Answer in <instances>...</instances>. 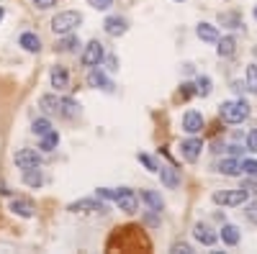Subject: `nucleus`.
<instances>
[{
  "label": "nucleus",
  "instance_id": "f257e3e1",
  "mask_svg": "<svg viewBox=\"0 0 257 254\" xmlns=\"http://www.w3.org/2000/svg\"><path fill=\"white\" fill-rule=\"evenodd\" d=\"M219 116L226 121V123H242L249 118V103L247 100H224L221 108H219Z\"/></svg>",
  "mask_w": 257,
  "mask_h": 254
},
{
  "label": "nucleus",
  "instance_id": "f03ea898",
  "mask_svg": "<svg viewBox=\"0 0 257 254\" xmlns=\"http://www.w3.org/2000/svg\"><path fill=\"white\" fill-rule=\"evenodd\" d=\"M80 24H82V16L77 11H62L52 18V31L57 36H64V34H72Z\"/></svg>",
  "mask_w": 257,
  "mask_h": 254
},
{
  "label": "nucleus",
  "instance_id": "7ed1b4c3",
  "mask_svg": "<svg viewBox=\"0 0 257 254\" xmlns=\"http://www.w3.org/2000/svg\"><path fill=\"white\" fill-rule=\"evenodd\" d=\"M111 200L118 205V210H123V213H137V210H139V198L134 195L132 187H118V190H113Z\"/></svg>",
  "mask_w": 257,
  "mask_h": 254
},
{
  "label": "nucleus",
  "instance_id": "20e7f679",
  "mask_svg": "<svg viewBox=\"0 0 257 254\" xmlns=\"http://www.w3.org/2000/svg\"><path fill=\"white\" fill-rule=\"evenodd\" d=\"M103 59H105V49H103L100 41H90V44H85L82 57H80L82 67H100Z\"/></svg>",
  "mask_w": 257,
  "mask_h": 254
},
{
  "label": "nucleus",
  "instance_id": "39448f33",
  "mask_svg": "<svg viewBox=\"0 0 257 254\" xmlns=\"http://www.w3.org/2000/svg\"><path fill=\"white\" fill-rule=\"evenodd\" d=\"M213 203L219 205H242L247 203V190L239 187V190H219V193H213Z\"/></svg>",
  "mask_w": 257,
  "mask_h": 254
},
{
  "label": "nucleus",
  "instance_id": "423d86ee",
  "mask_svg": "<svg viewBox=\"0 0 257 254\" xmlns=\"http://www.w3.org/2000/svg\"><path fill=\"white\" fill-rule=\"evenodd\" d=\"M13 162L21 172H24V169H31V167H41V154L36 149H18L13 154Z\"/></svg>",
  "mask_w": 257,
  "mask_h": 254
},
{
  "label": "nucleus",
  "instance_id": "0eeeda50",
  "mask_svg": "<svg viewBox=\"0 0 257 254\" xmlns=\"http://www.w3.org/2000/svg\"><path fill=\"white\" fill-rule=\"evenodd\" d=\"M201 152H203V141L198 136H190L180 144V154L185 162H198L201 159Z\"/></svg>",
  "mask_w": 257,
  "mask_h": 254
},
{
  "label": "nucleus",
  "instance_id": "6e6552de",
  "mask_svg": "<svg viewBox=\"0 0 257 254\" xmlns=\"http://www.w3.org/2000/svg\"><path fill=\"white\" fill-rule=\"evenodd\" d=\"M67 210H72V213H93V210L103 213V210H105V203H100V200H95V198H82V200L70 203Z\"/></svg>",
  "mask_w": 257,
  "mask_h": 254
},
{
  "label": "nucleus",
  "instance_id": "1a4fd4ad",
  "mask_svg": "<svg viewBox=\"0 0 257 254\" xmlns=\"http://www.w3.org/2000/svg\"><path fill=\"white\" fill-rule=\"evenodd\" d=\"M103 29H105L108 36H123L128 31V21L123 16H108L103 21Z\"/></svg>",
  "mask_w": 257,
  "mask_h": 254
},
{
  "label": "nucleus",
  "instance_id": "9d476101",
  "mask_svg": "<svg viewBox=\"0 0 257 254\" xmlns=\"http://www.w3.org/2000/svg\"><path fill=\"white\" fill-rule=\"evenodd\" d=\"M193 236H196V241H201L203 246H213L216 239H219V234L208 223H196V226H193Z\"/></svg>",
  "mask_w": 257,
  "mask_h": 254
},
{
  "label": "nucleus",
  "instance_id": "9b49d317",
  "mask_svg": "<svg viewBox=\"0 0 257 254\" xmlns=\"http://www.w3.org/2000/svg\"><path fill=\"white\" fill-rule=\"evenodd\" d=\"M203 126H206V121H203V116L198 111H185V116H183V131L198 134V131H203Z\"/></svg>",
  "mask_w": 257,
  "mask_h": 254
},
{
  "label": "nucleus",
  "instance_id": "f8f14e48",
  "mask_svg": "<svg viewBox=\"0 0 257 254\" xmlns=\"http://www.w3.org/2000/svg\"><path fill=\"white\" fill-rule=\"evenodd\" d=\"M88 85H90V88H100V90H113V82L105 77V72H100L98 67H90V72H88Z\"/></svg>",
  "mask_w": 257,
  "mask_h": 254
},
{
  "label": "nucleus",
  "instance_id": "ddd939ff",
  "mask_svg": "<svg viewBox=\"0 0 257 254\" xmlns=\"http://www.w3.org/2000/svg\"><path fill=\"white\" fill-rule=\"evenodd\" d=\"M49 82H52V88H57V90H67L70 88V75H67V70L64 67H52V72H49Z\"/></svg>",
  "mask_w": 257,
  "mask_h": 254
},
{
  "label": "nucleus",
  "instance_id": "4468645a",
  "mask_svg": "<svg viewBox=\"0 0 257 254\" xmlns=\"http://www.w3.org/2000/svg\"><path fill=\"white\" fill-rule=\"evenodd\" d=\"M11 213L21 216V218H31L34 216V203L24 200V198H13L11 200Z\"/></svg>",
  "mask_w": 257,
  "mask_h": 254
},
{
  "label": "nucleus",
  "instance_id": "2eb2a0df",
  "mask_svg": "<svg viewBox=\"0 0 257 254\" xmlns=\"http://www.w3.org/2000/svg\"><path fill=\"white\" fill-rule=\"evenodd\" d=\"M18 47H24L29 54H39V49H41V39H39L36 34L26 31V34H21V39H18Z\"/></svg>",
  "mask_w": 257,
  "mask_h": 254
},
{
  "label": "nucleus",
  "instance_id": "dca6fc26",
  "mask_svg": "<svg viewBox=\"0 0 257 254\" xmlns=\"http://www.w3.org/2000/svg\"><path fill=\"white\" fill-rule=\"evenodd\" d=\"M59 100H62V98H57V95H52V93H49V95H41V98H39V108L44 111L47 116H54V113L59 116Z\"/></svg>",
  "mask_w": 257,
  "mask_h": 254
},
{
  "label": "nucleus",
  "instance_id": "f3484780",
  "mask_svg": "<svg viewBox=\"0 0 257 254\" xmlns=\"http://www.w3.org/2000/svg\"><path fill=\"white\" fill-rule=\"evenodd\" d=\"M157 172H160V180L165 182V187H178L180 185V177H178V169H173V167H170V164H160V169H157Z\"/></svg>",
  "mask_w": 257,
  "mask_h": 254
},
{
  "label": "nucleus",
  "instance_id": "a211bd4d",
  "mask_svg": "<svg viewBox=\"0 0 257 254\" xmlns=\"http://www.w3.org/2000/svg\"><path fill=\"white\" fill-rule=\"evenodd\" d=\"M139 198L149 205V210H155V213H160V210L165 208V200L155 193V190H142V193H139Z\"/></svg>",
  "mask_w": 257,
  "mask_h": 254
},
{
  "label": "nucleus",
  "instance_id": "6ab92c4d",
  "mask_svg": "<svg viewBox=\"0 0 257 254\" xmlns=\"http://www.w3.org/2000/svg\"><path fill=\"white\" fill-rule=\"evenodd\" d=\"M239 228L237 226H234V223H224L221 226V241L226 244V246H237L239 244Z\"/></svg>",
  "mask_w": 257,
  "mask_h": 254
},
{
  "label": "nucleus",
  "instance_id": "aec40b11",
  "mask_svg": "<svg viewBox=\"0 0 257 254\" xmlns=\"http://www.w3.org/2000/svg\"><path fill=\"white\" fill-rule=\"evenodd\" d=\"M216 54L219 57H231L234 52H237V39L234 36H221V39H216Z\"/></svg>",
  "mask_w": 257,
  "mask_h": 254
},
{
  "label": "nucleus",
  "instance_id": "412c9836",
  "mask_svg": "<svg viewBox=\"0 0 257 254\" xmlns=\"http://www.w3.org/2000/svg\"><path fill=\"white\" fill-rule=\"evenodd\" d=\"M196 34H198L201 41H208V44H216V39H219V29L213 24H198Z\"/></svg>",
  "mask_w": 257,
  "mask_h": 254
},
{
  "label": "nucleus",
  "instance_id": "4be33fe9",
  "mask_svg": "<svg viewBox=\"0 0 257 254\" xmlns=\"http://www.w3.org/2000/svg\"><path fill=\"white\" fill-rule=\"evenodd\" d=\"M219 172L221 175H226V177H234V175H242V162L239 159H221V164H219Z\"/></svg>",
  "mask_w": 257,
  "mask_h": 254
},
{
  "label": "nucleus",
  "instance_id": "5701e85b",
  "mask_svg": "<svg viewBox=\"0 0 257 254\" xmlns=\"http://www.w3.org/2000/svg\"><path fill=\"white\" fill-rule=\"evenodd\" d=\"M80 113V105L72 100V98H62L59 100V116H64V118H75Z\"/></svg>",
  "mask_w": 257,
  "mask_h": 254
},
{
  "label": "nucleus",
  "instance_id": "b1692460",
  "mask_svg": "<svg viewBox=\"0 0 257 254\" xmlns=\"http://www.w3.org/2000/svg\"><path fill=\"white\" fill-rule=\"evenodd\" d=\"M24 182H26L29 187H41V185H44V175H41L39 167L24 169Z\"/></svg>",
  "mask_w": 257,
  "mask_h": 254
},
{
  "label": "nucleus",
  "instance_id": "393cba45",
  "mask_svg": "<svg viewBox=\"0 0 257 254\" xmlns=\"http://www.w3.org/2000/svg\"><path fill=\"white\" fill-rule=\"evenodd\" d=\"M77 47H82V44H80V39H77L75 34H64V39L57 44V49H59V52H64V54L77 52Z\"/></svg>",
  "mask_w": 257,
  "mask_h": 254
},
{
  "label": "nucleus",
  "instance_id": "a878e982",
  "mask_svg": "<svg viewBox=\"0 0 257 254\" xmlns=\"http://www.w3.org/2000/svg\"><path fill=\"white\" fill-rule=\"evenodd\" d=\"M57 144H59V134L52 129L49 134H44V136H41L39 149H41V152H54V149H57Z\"/></svg>",
  "mask_w": 257,
  "mask_h": 254
},
{
  "label": "nucleus",
  "instance_id": "bb28decb",
  "mask_svg": "<svg viewBox=\"0 0 257 254\" xmlns=\"http://www.w3.org/2000/svg\"><path fill=\"white\" fill-rule=\"evenodd\" d=\"M31 131L41 139L44 134H49V131H52V121H49V118H36V121L31 123Z\"/></svg>",
  "mask_w": 257,
  "mask_h": 254
},
{
  "label": "nucleus",
  "instance_id": "cd10ccee",
  "mask_svg": "<svg viewBox=\"0 0 257 254\" xmlns=\"http://www.w3.org/2000/svg\"><path fill=\"white\" fill-rule=\"evenodd\" d=\"M196 95H201V98H208L211 95V77H198L196 80Z\"/></svg>",
  "mask_w": 257,
  "mask_h": 254
},
{
  "label": "nucleus",
  "instance_id": "c85d7f7f",
  "mask_svg": "<svg viewBox=\"0 0 257 254\" xmlns=\"http://www.w3.org/2000/svg\"><path fill=\"white\" fill-rule=\"evenodd\" d=\"M247 90L257 95V62H252L247 67Z\"/></svg>",
  "mask_w": 257,
  "mask_h": 254
},
{
  "label": "nucleus",
  "instance_id": "c756f323",
  "mask_svg": "<svg viewBox=\"0 0 257 254\" xmlns=\"http://www.w3.org/2000/svg\"><path fill=\"white\" fill-rule=\"evenodd\" d=\"M219 21H221V24H226L229 29H239V26H242V18H239L237 13H221Z\"/></svg>",
  "mask_w": 257,
  "mask_h": 254
},
{
  "label": "nucleus",
  "instance_id": "7c9ffc66",
  "mask_svg": "<svg viewBox=\"0 0 257 254\" xmlns=\"http://www.w3.org/2000/svg\"><path fill=\"white\" fill-rule=\"evenodd\" d=\"M242 172L249 175V177H257V162L254 159H244L242 162Z\"/></svg>",
  "mask_w": 257,
  "mask_h": 254
},
{
  "label": "nucleus",
  "instance_id": "2f4dec72",
  "mask_svg": "<svg viewBox=\"0 0 257 254\" xmlns=\"http://www.w3.org/2000/svg\"><path fill=\"white\" fill-rule=\"evenodd\" d=\"M139 162H142V164L149 169V172H157V169H160V164H157L152 157H149V154H139Z\"/></svg>",
  "mask_w": 257,
  "mask_h": 254
},
{
  "label": "nucleus",
  "instance_id": "473e14b6",
  "mask_svg": "<svg viewBox=\"0 0 257 254\" xmlns=\"http://www.w3.org/2000/svg\"><path fill=\"white\" fill-rule=\"evenodd\" d=\"M244 216H247V221H249V223H257V200L247 203V210H244Z\"/></svg>",
  "mask_w": 257,
  "mask_h": 254
},
{
  "label": "nucleus",
  "instance_id": "72a5a7b5",
  "mask_svg": "<svg viewBox=\"0 0 257 254\" xmlns=\"http://www.w3.org/2000/svg\"><path fill=\"white\" fill-rule=\"evenodd\" d=\"M88 6L95 8V11H108L113 6V0H88Z\"/></svg>",
  "mask_w": 257,
  "mask_h": 254
},
{
  "label": "nucleus",
  "instance_id": "f704fd0d",
  "mask_svg": "<svg viewBox=\"0 0 257 254\" xmlns=\"http://www.w3.org/2000/svg\"><path fill=\"white\" fill-rule=\"evenodd\" d=\"M173 251H175V254H193L190 244H185V241H175V244H173Z\"/></svg>",
  "mask_w": 257,
  "mask_h": 254
},
{
  "label": "nucleus",
  "instance_id": "c9c22d12",
  "mask_svg": "<svg viewBox=\"0 0 257 254\" xmlns=\"http://www.w3.org/2000/svg\"><path fill=\"white\" fill-rule=\"evenodd\" d=\"M31 3H34L39 11H49V8L57 6V0H31Z\"/></svg>",
  "mask_w": 257,
  "mask_h": 254
},
{
  "label": "nucleus",
  "instance_id": "e433bc0d",
  "mask_svg": "<svg viewBox=\"0 0 257 254\" xmlns=\"http://www.w3.org/2000/svg\"><path fill=\"white\" fill-rule=\"evenodd\" d=\"M247 149L249 152H257V129H252L249 136H247Z\"/></svg>",
  "mask_w": 257,
  "mask_h": 254
},
{
  "label": "nucleus",
  "instance_id": "4c0bfd02",
  "mask_svg": "<svg viewBox=\"0 0 257 254\" xmlns=\"http://www.w3.org/2000/svg\"><path fill=\"white\" fill-rule=\"evenodd\" d=\"M180 88H183V90H180V95H183V98H190V95H196V85H190V82H183Z\"/></svg>",
  "mask_w": 257,
  "mask_h": 254
},
{
  "label": "nucleus",
  "instance_id": "58836bf2",
  "mask_svg": "<svg viewBox=\"0 0 257 254\" xmlns=\"http://www.w3.org/2000/svg\"><path fill=\"white\" fill-rule=\"evenodd\" d=\"M108 65H111L108 70H113V72H116V70H118V59H116V57H108Z\"/></svg>",
  "mask_w": 257,
  "mask_h": 254
},
{
  "label": "nucleus",
  "instance_id": "ea45409f",
  "mask_svg": "<svg viewBox=\"0 0 257 254\" xmlns=\"http://www.w3.org/2000/svg\"><path fill=\"white\" fill-rule=\"evenodd\" d=\"M3 16H6V11H3V8H0V21H3Z\"/></svg>",
  "mask_w": 257,
  "mask_h": 254
},
{
  "label": "nucleus",
  "instance_id": "a19ab883",
  "mask_svg": "<svg viewBox=\"0 0 257 254\" xmlns=\"http://www.w3.org/2000/svg\"><path fill=\"white\" fill-rule=\"evenodd\" d=\"M254 18H257V6H254Z\"/></svg>",
  "mask_w": 257,
  "mask_h": 254
},
{
  "label": "nucleus",
  "instance_id": "79ce46f5",
  "mask_svg": "<svg viewBox=\"0 0 257 254\" xmlns=\"http://www.w3.org/2000/svg\"><path fill=\"white\" fill-rule=\"evenodd\" d=\"M175 3H185V0H175Z\"/></svg>",
  "mask_w": 257,
  "mask_h": 254
}]
</instances>
